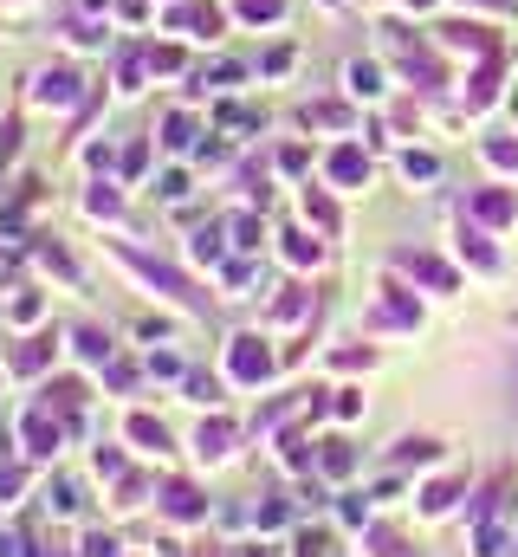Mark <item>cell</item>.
<instances>
[{
    "instance_id": "6da1fadb",
    "label": "cell",
    "mask_w": 518,
    "mask_h": 557,
    "mask_svg": "<svg viewBox=\"0 0 518 557\" xmlns=\"http://www.w3.org/2000/svg\"><path fill=\"white\" fill-rule=\"evenodd\" d=\"M389 33H395V26H389ZM395 59H402V72H408V78H421V91H441V85H447L441 59H428L421 46H408L402 33H395Z\"/></svg>"
},
{
    "instance_id": "7a4b0ae2",
    "label": "cell",
    "mask_w": 518,
    "mask_h": 557,
    "mask_svg": "<svg viewBox=\"0 0 518 557\" xmlns=\"http://www.w3.org/2000/svg\"><path fill=\"white\" fill-rule=\"evenodd\" d=\"M78 85H85V78H78L72 65H52V72H39L33 98H39V104H59V111H65V104H78Z\"/></svg>"
},
{
    "instance_id": "3957f363",
    "label": "cell",
    "mask_w": 518,
    "mask_h": 557,
    "mask_svg": "<svg viewBox=\"0 0 518 557\" xmlns=\"http://www.w3.org/2000/svg\"><path fill=\"white\" fill-rule=\"evenodd\" d=\"M227 370L240 376V383H259V376L272 370V357H266V344L259 337H234V350H227Z\"/></svg>"
},
{
    "instance_id": "277c9868",
    "label": "cell",
    "mask_w": 518,
    "mask_h": 557,
    "mask_svg": "<svg viewBox=\"0 0 518 557\" xmlns=\"http://www.w3.org/2000/svg\"><path fill=\"white\" fill-rule=\"evenodd\" d=\"M331 182H337V188H363V182H370V156H363L357 143H344V149L331 156Z\"/></svg>"
},
{
    "instance_id": "5b68a950",
    "label": "cell",
    "mask_w": 518,
    "mask_h": 557,
    "mask_svg": "<svg viewBox=\"0 0 518 557\" xmlns=\"http://www.w3.org/2000/svg\"><path fill=\"white\" fill-rule=\"evenodd\" d=\"M344 91H350V98H383V65L350 59V65H344Z\"/></svg>"
},
{
    "instance_id": "8992f818",
    "label": "cell",
    "mask_w": 518,
    "mask_h": 557,
    "mask_svg": "<svg viewBox=\"0 0 518 557\" xmlns=\"http://www.w3.org/2000/svg\"><path fill=\"white\" fill-rule=\"evenodd\" d=\"M124 266H136V273H143L149 285H162V292L188 298V285H182V273H169V266H156V260H149V253H130V247H124Z\"/></svg>"
},
{
    "instance_id": "52a82bcc",
    "label": "cell",
    "mask_w": 518,
    "mask_h": 557,
    "mask_svg": "<svg viewBox=\"0 0 518 557\" xmlns=\"http://www.w3.org/2000/svg\"><path fill=\"white\" fill-rule=\"evenodd\" d=\"M467 208L480 214V221H512V214H518V195H506V188H480Z\"/></svg>"
},
{
    "instance_id": "ba28073f",
    "label": "cell",
    "mask_w": 518,
    "mask_h": 557,
    "mask_svg": "<svg viewBox=\"0 0 518 557\" xmlns=\"http://www.w3.org/2000/svg\"><path fill=\"white\" fill-rule=\"evenodd\" d=\"M182 20L195 26L201 39H214V33H221V26H227V20H221V7H214V0H188V7L175 13V26H182Z\"/></svg>"
},
{
    "instance_id": "9c48e42d",
    "label": "cell",
    "mask_w": 518,
    "mask_h": 557,
    "mask_svg": "<svg viewBox=\"0 0 518 557\" xmlns=\"http://www.w3.org/2000/svg\"><path fill=\"white\" fill-rule=\"evenodd\" d=\"M441 39L454 52H493V33L486 26H473V20H460V26H441Z\"/></svg>"
},
{
    "instance_id": "30bf717a",
    "label": "cell",
    "mask_w": 518,
    "mask_h": 557,
    "mask_svg": "<svg viewBox=\"0 0 518 557\" xmlns=\"http://www.w3.org/2000/svg\"><path fill=\"white\" fill-rule=\"evenodd\" d=\"M227 447H234V428H227V421H201V434H195V454H201V460H221Z\"/></svg>"
},
{
    "instance_id": "8fae6325",
    "label": "cell",
    "mask_w": 518,
    "mask_h": 557,
    "mask_svg": "<svg viewBox=\"0 0 518 557\" xmlns=\"http://www.w3.org/2000/svg\"><path fill=\"white\" fill-rule=\"evenodd\" d=\"M162 512H169V519H195V512H201V493H195V486H182V480L162 486Z\"/></svg>"
},
{
    "instance_id": "7c38bea8",
    "label": "cell",
    "mask_w": 518,
    "mask_h": 557,
    "mask_svg": "<svg viewBox=\"0 0 518 557\" xmlns=\"http://www.w3.org/2000/svg\"><path fill=\"white\" fill-rule=\"evenodd\" d=\"M402 266H408V273H421L434 292H447V285H454V273H447L441 260H428V253H402Z\"/></svg>"
},
{
    "instance_id": "4fadbf2b",
    "label": "cell",
    "mask_w": 518,
    "mask_h": 557,
    "mask_svg": "<svg viewBox=\"0 0 518 557\" xmlns=\"http://www.w3.org/2000/svg\"><path fill=\"white\" fill-rule=\"evenodd\" d=\"M493 98H499V59H486V72L473 78V98H467V111H486Z\"/></svg>"
},
{
    "instance_id": "5bb4252c",
    "label": "cell",
    "mask_w": 518,
    "mask_h": 557,
    "mask_svg": "<svg viewBox=\"0 0 518 557\" xmlns=\"http://www.w3.org/2000/svg\"><path fill=\"white\" fill-rule=\"evenodd\" d=\"M298 124H324V130H350V111H337V104H305V117H298Z\"/></svg>"
},
{
    "instance_id": "9a60e30c",
    "label": "cell",
    "mask_w": 518,
    "mask_h": 557,
    "mask_svg": "<svg viewBox=\"0 0 518 557\" xmlns=\"http://www.w3.org/2000/svg\"><path fill=\"white\" fill-rule=\"evenodd\" d=\"M188 137H195V117H182V111L162 117V149H188Z\"/></svg>"
},
{
    "instance_id": "2e32d148",
    "label": "cell",
    "mask_w": 518,
    "mask_h": 557,
    "mask_svg": "<svg viewBox=\"0 0 518 557\" xmlns=\"http://www.w3.org/2000/svg\"><path fill=\"white\" fill-rule=\"evenodd\" d=\"M26 441H33V454H52V447H59V428L46 421V409H39L33 421H26Z\"/></svg>"
},
{
    "instance_id": "e0dca14e",
    "label": "cell",
    "mask_w": 518,
    "mask_h": 557,
    "mask_svg": "<svg viewBox=\"0 0 518 557\" xmlns=\"http://www.w3.org/2000/svg\"><path fill=\"white\" fill-rule=\"evenodd\" d=\"M460 253H467L473 266H486V273H493V266H499V253L486 247V234H460Z\"/></svg>"
},
{
    "instance_id": "ac0fdd59",
    "label": "cell",
    "mask_w": 518,
    "mask_h": 557,
    "mask_svg": "<svg viewBox=\"0 0 518 557\" xmlns=\"http://www.w3.org/2000/svg\"><path fill=\"white\" fill-rule=\"evenodd\" d=\"M130 441H143V447H169V434H162V421L130 415Z\"/></svg>"
},
{
    "instance_id": "d6986e66",
    "label": "cell",
    "mask_w": 518,
    "mask_h": 557,
    "mask_svg": "<svg viewBox=\"0 0 518 557\" xmlns=\"http://www.w3.org/2000/svg\"><path fill=\"white\" fill-rule=\"evenodd\" d=\"M227 234H234V247H240V253H253V247H259V221H253V214H234V221H227Z\"/></svg>"
},
{
    "instance_id": "ffe728a7",
    "label": "cell",
    "mask_w": 518,
    "mask_h": 557,
    "mask_svg": "<svg viewBox=\"0 0 518 557\" xmlns=\"http://www.w3.org/2000/svg\"><path fill=\"white\" fill-rule=\"evenodd\" d=\"M480 149H486V162H493V169H518V143H506V137H486Z\"/></svg>"
},
{
    "instance_id": "44dd1931",
    "label": "cell",
    "mask_w": 518,
    "mask_h": 557,
    "mask_svg": "<svg viewBox=\"0 0 518 557\" xmlns=\"http://www.w3.org/2000/svg\"><path fill=\"white\" fill-rule=\"evenodd\" d=\"M149 72H156V78H175V72H182V52H175V46H149Z\"/></svg>"
},
{
    "instance_id": "7402d4cb",
    "label": "cell",
    "mask_w": 518,
    "mask_h": 557,
    "mask_svg": "<svg viewBox=\"0 0 518 557\" xmlns=\"http://www.w3.org/2000/svg\"><path fill=\"white\" fill-rule=\"evenodd\" d=\"M279 13H285V0H240V20H279Z\"/></svg>"
},
{
    "instance_id": "603a6c76",
    "label": "cell",
    "mask_w": 518,
    "mask_h": 557,
    "mask_svg": "<svg viewBox=\"0 0 518 557\" xmlns=\"http://www.w3.org/2000/svg\"><path fill=\"white\" fill-rule=\"evenodd\" d=\"M434 169H441L434 156H415V149L402 156V175H408V182H434Z\"/></svg>"
},
{
    "instance_id": "cb8c5ba5",
    "label": "cell",
    "mask_w": 518,
    "mask_h": 557,
    "mask_svg": "<svg viewBox=\"0 0 518 557\" xmlns=\"http://www.w3.org/2000/svg\"><path fill=\"white\" fill-rule=\"evenodd\" d=\"M78 350H85L91 363H104V357H111V337H104V331H91V324H85V331H78Z\"/></svg>"
},
{
    "instance_id": "d4e9b609",
    "label": "cell",
    "mask_w": 518,
    "mask_h": 557,
    "mask_svg": "<svg viewBox=\"0 0 518 557\" xmlns=\"http://www.w3.org/2000/svg\"><path fill=\"white\" fill-rule=\"evenodd\" d=\"M305 214H311V221L324 227V234H337V208H331V201H324V195H305Z\"/></svg>"
},
{
    "instance_id": "484cf974",
    "label": "cell",
    "mask_w": 518,
    "mask_h": 557,
    "mask_svg": "<svg viewBox=\"0 0 518 557\" xmlns=\"http://www.w3.org/2000/svg\"><path fill=\"white\" fill-rule=\"evenodd\" d=\"M188 253H195V260H221V227H201Z\"/></svg>"
},
{
    "instance_id": "4316f807",
    "label": "cell",
    "mask_w": 518,
    "mask_h": 557,
    "mask_svg": "<svg viewBox=\"0 0 518 557\" xmlns=\"http://www.w3.org/2000/svg\"><path fill=\"white\" fill-rule=\"evenodd\" d=\"M85 208H91V214H117L124 201H117V188H111V182H98V188H91V201H85Z\"/></svg>"
},
{
    "instance_id": "83f0119b",
    "label": "cell",
    "mask_w": 518,
    "mask_h": 557,
    "mask_svg": "<svg viewBox=\"0 0 518 557\" xmlns=\"http://www.w3.org/2000/svg\"><path fill=\"white\" fill-rule=\"evenodd\" d=\"M285 253H292V260L305 266V260H318V240H305V234H285Z\"/></svg>"
},
{
    "instance_id": "f1b7e54d",
    "label": "cell",
    "mask_w": 518,
    "mask_h": 557,
    "mask_svg": "<svg viewBox=\"0 0 518 557\" xmlns=\"http://www.w3.org/2000/svg\"><path fill=\"white\" fill-rule=\"evenodd\" d=\"M78 396H85V389H78V383H52V389H46V409H52V402H59V409H72Z\"/></svg>"
},
{
    "instance_id": "f546056e",
    "label": "cell",
    "mask_w": 518,
    "mask_h": 557,
    "mask_svg": "<svg viewBox=\"0 0 518 557\" xmlns=\"http://www.w3.org/2000/svg\"><path fill=\"white\" fill-rule=\"evenodd\" d=\"M188 396H195V402H221V383H208V376H188Z\"/></svg>"
},
{
    "instance_id": "4dcf8cb0",
    "label": "cell",
    "mask_w": 518,
    "mask_h": 557,
    "mask_svg": "<svg viewBox=\"0 0 518 557\" xmlns=\"http://www.w3.org/2000/svg\"><path fill=\"white\" fill-rule=\"evenodd\" d=\"M143 162H149V143H130L124 149V175H143Z\"/></svg>"
},
{
    "instance_id": "1f68e13d",
    "label": "cell",
    "mask_w": 518,
    "mask_h": 557,
    "mask_svg": "<svg viewBox=\"0 0 518 557\" xmlns=\"http://www.w3.org/2000/svg\"><path fill=\"white\" fill-rule=\"evenodd\" d=\"M447 499H454V480H441L428 499H421V506H428V512H447Z\"/></svg>"
},
{
    "instance_id": "d6a6232c",
    "label": "cell",
    "mask_w": 518,
    "mask_h": 557,
    "mask_svg": "<svg viewBox=\"0 0 518 557\" xmlns=\"http://www.w3.org/2000/svg\"><path fill=\"white\" fill-rule=\"evenodd\" d=\"M85 557H117V545H111L104 532H91V538H85Z\"/></svg>"
},
{
    "instance_id": "836d02e7",
    "label": "cell",
    "mask_w": 518,
    "mask_h": 557,
    "mask_svg": "<svg viewBox=\"0 0 518 557\" xmlns=\"http://www.w3.org/2000/svg\"><path fill=\"white\" fill-rule=\"evenodd\" d=\"M473 7H512V0H473Z\"/></svg>"
},
{
    "instance_id": "e575fe53",
    "label": "cell",
    "mask_w": 518,
    "mask_h": 557,
    "mask_svg": "<svg viewBox=\"0 0 518 557\" xmlns=\"http://www.w3.org/2000/svg\"><path fill=\"white\" fill-rule=\"evenodd\" d=\"M408 7H415V13H421V7H434V0H408Z\"/></svg>"
},
{
    "instance_id": "d590c367",
    "label": "cell",
    "mask_w": 518,
    "mask_h": 557,
    "mask_svg": "<svg viewBox=\"0 0 518 557\" xmlns=\"http://www.w3.org/2000/svg\"><path fill=\"white\" fill-rule=\"evenodd\" d=\"M331 7H337V0H331Z\"/></svg>"
}]
</instances>
